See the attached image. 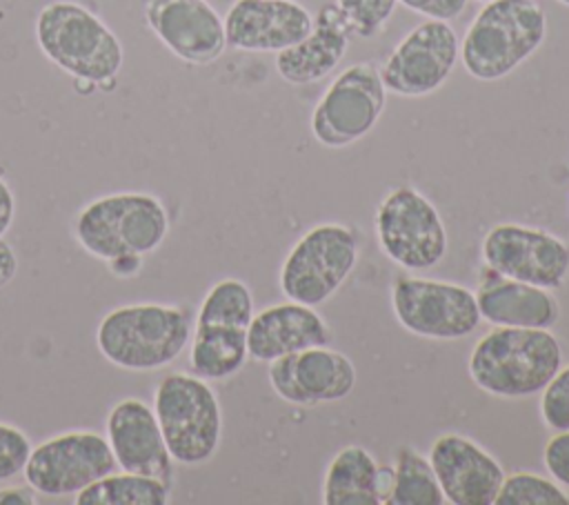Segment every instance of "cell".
Wrapping results in <instances>:
<instances>
[{
    "label": "cell",
    "instance_id": "cell-1",
    "mask_svg": "<svg viewBox=\"0 0 569 505\" xmlns=\"http://www.w3.org/2000/svg\"><path fill=\"white\" fill-rule=\"evenodd\" d=\"M562 365V347L549 329L493 327L471 349L469 378L500 398L542 392Z\"/></svg>",
    "mask_w": 569,
    "mask_h": 505
},
{
    "label": "cell",
    "instance_id": "cell-2",
    "mask_svg": "<svg viewBox=\"0 0 569 505\" xmlns=\"http://www.w3.org/2000/svg\"><path fill=\"white\" fill-rule=\"evenodd\" d=\"M191 318L182 307L136 303L111 309L96 329L100 354L127 372L171 365L191 340Z\"/></svg>",
    "mask_w": 569,
    "mask_h": 505
},
{
    "label": "cell",
    "instance_id": "cell-3",
    "mask_svg": "<svg viewBox=\"0 0 569 505\" xmlns=\"http://www.w3.org/2000/svg\"><path fill=\"white\" fill-rule=\"evenodd\" d=\"M36 42L56 67L89 85L113 82L124 60L118 36L93 11L71 0L40 9Z\"/></svg>",
    "mask_w": 569,
    "mask_h": 505
},
{
    "label": "cell",
    "instance_id": "cell-4",
    "mask_svg": "<svg viewBox=\"0 0 569 505\" xmlns=\"http://www.w3.org/2000/svg\"><path fill=\"white\" fill-rule=\"evenodd\" d=\"M547 18L536 0H489L469 24L460 60L476 80H500L545 42Z\"/></svg>",
    "mask_w": 569,
    "mask_h": 505
},
{
    "label": "cell",
    "instance_id": "cell-5",
    "mask_svg": "<svg viewBox=\"0 0 569 505\" xmlns=\"http://www.w3.org/2000/svg\"><path fill=\"white\" fill-rule=\"evenodd\" d=\"M167 234L169 214L162 200L142 191L100 196L87 202L73 220L78 245L104 263L124 254L147 256L162 245Z\"/></svg>",
    "mask_w": 569,
    "mask_h": 505
},
{
    "label": "cell",
    "instance_id": "cell-6",
    "mask_svg": "<svg viewBox=\"0 0 569 505\" xmlns=\"http://www.w3.org/2000/svg\"><path fill=\"white\" fill-rule=\"evenodd\" d=\"M153 414L173 463L200 465L218 452L222 412L204 378L182 372L164 376L153 392Z\"/></svg>",
    "mask_w": 569,
    "mask_h": 505
},
{
    "label": "cell",
    "instance_id": "cell-7",
    "mask_svg": "<svg viewBox=\"0 0 569 505\" xmlns=\"http://www.w3.org/2000/svg\"><path fill=\"white\" fill-rule=\"evenodd\" d=\"M356 263L353 231L340 222H322L291 247L282 260L278 285L284 298L316 307L342 287Z\"/></svg>",
    "mask_w": 569,
    "mask_h": 505
},
{
    "label": "cell",
    "instance_id": "cell-8",
    "mask_svg": "<svg viewBox=\"0 0 569 505\" xmlns=\"http://www.w3.org/2000/svg\"><path fill=\"white\" fill-rule=\"evenodd\" d=\"M382 254L402 269L436 267L447 254V229L436 205L413 187L391 189L376 209Z\"/></svg>",
    "mask_w": 569,
    "mask_h": 505
},
{
    "label": "cell",
    "instance_id": "cell-9",
    "mask_svg": "<svg viewBox=\"0 0 569 505\" xmlns=\"http://www.w3.org/2000/svg\"><path fill=\"white\" fill-rule=\"evenodd\" d=\"M391 309L409 334L436 340L465 338L482 320L471 289L436 278H396L391 285Z\"/></svg>",
    "mask_w": 569,
    "mask_h": 505
},
{
    "label": "cell",
    "instance_id": "cell-10",
    "mask_svg": "<svg viewBox=\"0 0 569 505\" xmlns=\"http://www.w3.org/2000/svg\"><path fill=\"white\" fill-rule=\"evenodd\" d=\"M116 469L107 436L87 429L62 432L31 447L22 469L27 485L42 496H76Z\"/></svg>",
    "mask_w": 569,
    "mask_h": 505
},
{
    "label": "cell",
    "instance_id": "cell-11",
    "mask_svg": "<svg viewBox=\"0 0 569 505\" xmlns=\"http://www.w3.org/2000/svg\"><path fill=\"white\" fill-rule=\"evenodd\" d=\"M387 102L380 71L356 62L340 71L311 113V131L325 147H345L367 136Z\"/></svg>",
    "mask_w": 569,
    "mask_h": 505
},
{
    "label": "cell",
    "instance_id": "cell-12",
    "mask_svg": "<svg viewBox=\"0 0 569 505\" xmlns=\"http://www.w3.org/2000/svg\"><path fill=\"white\" fill-rule=\"evenodd\" d=\"M485 265L511 280L556 289L569 274L567 242L540 227L520 222L493 225L482 238Z\"/></svg>",
    "mask_w": 569,
    "mask_h": 505
},
{
    "label": "cell",
    "instance_id": "cell-13",
    "mask_svg": "<svg viewBox=\"0 0 569 505\" xmlns=\"http://www.w3.org/2000/svg\"><path fill=\"white\" fill-rule=\"evenodd\" d=\"M460 56L458 36L447 20L413 27L387 56L380 78L387 91L418 98L436 91L451 76Z\"/></svg>",
    "mask_w": 569,
    "mask_h": 505
},
{
    "label": "cell",
    "instance_id": "cell-14",
    "mask_svg": "<svg viewBox=\"0 0 569 505\" xmlns=\"http://www.w3.org/2000/svg\"><path fill=\"white\" fill-rule=\"evenodd\" d=\"M271 389L289 405H320L347 398L356 387L351 358L329 345H313L269 363Z\"/></svg>",
    "mask_w": 569,
    "mask_h": 505
},
{
    "label": "cell",
    "instance_id": "cell-15",
    "mask_svg": "<svg viewBox=\"0 0 569 505\" xmlns=\"http://www.w3.org/2000/svg\"><path fill=\"white\" fill-rule=\"evenodd\" d=\"M429 463L451 505H493L502 485V465L476 440L462 434H442L431 443Z\"/></svg>",
    "mask_w": 569,
    "mask_h": 505
},
{
    "label": "cell",
    "instance_id": "cell-16",
    "mask_svg": "<svg viewBox=\"0 0 569 505\" xmlns=\"http://www.w3.org/2000/svg\"><path fill=\"white\" fill-rule=\"evenodd\" d=\"M144 20L173 56L191 65H209L227 47L224 22L207 0H149Z\"/></svg>",
    "mask_w": 569,
    "mask_h": 505
},
{
    "label": "cell",
    "instance_id": "cell-17",
    "mask_svg": "<svg viewBox=\"0 0 569 505\" xmlns=\"http://www.w3.org/2000/svg\"><path fill=\"white\" fill-rule=\"evenodd\" d=\"M104 427L107 443L122 472L151 476L171 485L173 458L151 405L140 398H122L109 409Z\"/></svg>",
    "mask_w": 569,
    "mask_h": 505
},
{
    "label": "cell",
    "instance_id": "cell-18",
    "mask_svg": "<svg viewBox=\"0 0 569 505\" xmlns=\"http://www.w3.org/2000/svg\"><path fill=\"white\" fill-rule=\"evenodd\" d=\"M227 44L240 51H282L313 27L296 0H236L224 16Z\"/></svg>",
    "mask_w": 569,
    "mask_h": 505
},
{
    "label": "cell",
    "instance_id": "cell-19",
    "mask_svg": "<svg viewBox=\"0 0 569 505\" xmlns=\"http://www.w3.org/2000/svg\"><path fill=\"white\" fill-rule=\"evenodd\" d=\"M329 343L331 329L322 316L311 305L296 300L260 309L247 327L249 358L260 363H271L291 351Z\"/></svg>",
    "mask_w": 569,
    "mask_h": 505
},
{
    "label": "cell",
    "instance_id": "cell-20",
    "mask_svg": "<svg viewBox=\"0 0 569 505\" xmlns=\"http://www.w3.org/2000/svg\"><path fill=\"white\" fill-rule=\"evenodd\" d=\"M349 31L351 27L338 4L320 7L311 31L300 42L276 53L278 73L291 85L322 80L345 58Z\"/></svg>",
    "mask_w": 569,
    "mask_h": 505
},
{
    "label": "cell",
    "instance_id": "cell-21",
    "mask_svg": "<svg viewBox=\"0 0 569 505\" xmlns=\"http://www.w3.org/2000/svg\"><path fill=\"white\" fill-rule=\"evenodd\" d=\"M480 318L496 327L551 329L560 318L553 294L545 287L520 283L496 274L476 291Z\"/></svg>",
    "mask_w": 569,
    "mask_h": 505
},
{
    "label": "cell",
    "instance_id": "cell-22",
    "mask_svg": "<svg viewBox=\"0 0 569 505\" xmlns=\"http://www.w3.org/2000/svg\"><path fill=\"white\" fill-rule=\"evenodd\" d=\"M380 465L360 445L342 447L329 463L322 483L325 505H382Z\"/></svg>",
    "mask_w": 569,
    "mask_h": 505
},
{
    "label": "cell",
    "instance_id": "cell-23",
    "mask_svg": "<svg viewBox=\"0 0 569 505\" xmlns=\"http://www.w3.org/2000/svg\"><path fill=\"white\" fill-rule=\"evenodd\" d=\"M189 343L191 369L204 380H224L242 369L249 358L247 329L240 327L196 325Z\"/></svg>",
    "mask_w": 569,
    "mask_h": 505
},
{
    "label": "cell",
    "instance_id": "cell-24",
    "mask_svg": "<svg viewBox=\"0 0 569 505\" xmlns=\"http://www.w3.org/2000/svg\"><path fill=\"white\" fill-rule=\"evenodd\" d=\"M171 485L142 474H107L76 494V505H167Z\"/></svg>",
    "mask_w": 569,
    "mask_h": 505
},
{
    "label": "cell",
    "instance_id": "cell-25",
    "mask_svg": "<svg viewBox=\"0 0 569 505\" xmlns=\"http://www.w3.org/2000/svg\"><path fill=\"white\" fill-rule=\"evenodd\" d=\"M389 505H442L445 494L433 474L429 458L413 447H400L396 452L393 485L387 498Z\"/></svg>",
    "mask_w": 569,
    "mask_h": 505
},
{
    "label": "cell",
    "instance_id": "cell-26",
    "mask_svg": "<svg viewBox=\"0 0 569 505\" xmlns=\"http://www.w3.org/2000/svg\"><path fill=\"white\" fill-rule=\"evenodd\" d=\"M253 318L251 289L238 278L218 280L202 298L196 325H220L247 329Z\"/></svg>",
    "mask_w": 569,
    "mask_h": 505
},
{
    "label": "cell",
    "instance_id": "cell-27",
    "mask_svg": "<svg viewBox=\"0 0 569 505\" xmlns=\"http://www.w3.org/2000/svg\"><path fill=\"white\" fill-rule=\"evenodd\" d=\"M493 505H569V494L536 472L505 474Z\"/></svg>",
    "mask_w": 569,
    "mask_h": 505
},
{
    "label": "cell",
    "instance_id": "cell-28",
    "mask_svg": "<svg viewBox=\"0 0 569 505\" xmlns=\"http://www.w3.org/2000/svg\"><path fill=\"white\" fill-rule=\"evenodd\" d=\"M398 0H336L345 13L351 31L358 36H373L393 13Z\"/></svg>",
    "mask_w": 569,
    "mask_h": 505
},
{
    "label": "cell",
    "instance_id": "cell-29",
    "mask_svg": "<svg viewBox=\"0 0 569 505\" xmlns=\"http://www.w3.org/2000/svg\"><path fill=\"white\" fill-rule=\"evenodd\" d=\"M540 416L553 432L569 429V365H560L553 378L542 387Z\"/></svg>",
    "mask_w": 569,
    "mask_h": 505
},
{
    "label": "cell",
    "instance_id": "cell-30",
    "mask_svg": "<svg viewBox=\"0 0 569 505\" xmlns=\"http://www.w3.org/2000/svg\"><path fill=\"white\" fill-rule=\"evenodd\" d=\"M31 454L29 436L16 425L0 423V483L22 474Z\"/></svg>",
    "mask_w": 569,
    "mask_h": 505
},
{
    "label": "cell",
    "instance_id": "cell-31",
    "mask_svg": "<svg viewBox=\"0 0 569 505\" xmlns=\"http://www.w3.org/2000/svg\"><path fill=\"white\" fill-rule=\"evenodd\" d=\"M542 461L547 472L560 483L569 487V429L556 432L545 449H542Z\"/></svg>",
    "mask_w": 569,
    "mask_h": 505
},
{
    "label": "cell",
    "instance_id": "cell-32",
    "mask_svg": "<svg viewBox=\"0 0 569 505\" xmlns=\"http://www.w3.org/2000/svg\"><path fill=\"white\" fill-rule=\"evenodd\" d=\"M398 2L416 13L433 18V20L458 18L467 7V0H398Z\"/></svg>",
    "mask_w": 569,
    "mask_h": 505
},
{
    "label": "cell",
    "instance_id": "cell-33",
    "mask_svg": "<svg viewBox=\"0 0 569 505\" xmlns=\"http://www.w3.org/2000/svg\"><path fill=\"white\" fill-rule=\"evenodd\" d=\"M13 218H16V196L7 185V180L0 176V240L9 231Z\"/></svg>",
    "mask_w": 569,
    "mask_h": 505
},
{
    "label": "cell",
    "instance_id": "cell-34",
    "mask_svg": "<svg viewBox=\"0 0 569 505\" xmlns=\"http://www.w3.org/2000/svg\"><path fill=\"white\" fill-rule=\"evenodd\" d=\"M107 265H109L113 276H118V278H133L142 269V256L124 254V256L107 260Z\"/></svg>",
    "mask_w": 569,
    "mask_h": 505
},
{
    "label": "cell",
    "instance_id": "cell-35",
    "mask_svg": "<svg viewBox=\"0 0 569 505\" xmlns=\"http://www.w3.org/2000/svg\"><path fill=\"white\" fill-rule=\"evenodd\" d=\"M16 274H18V256L11 249V245L2 238L0 240V289L7 287Z\"/></svg>",
    "mask_w": 569,
    "mask_h": 505
},
{
    "label": "cell",
    "instance_id": "cell-36",
    "mask_svg": "<svg viewBox=\"0 0 569 505\" xmlns=\"http://www.w3.org/2000/svg\"><path fill=\"white\" fill-rule=\"evenodd\" d=\"M36 503V492L27 487H0V505H33Z\"/></svg>",
    "mask_w": 569,
    "mask_h": 505
},
{
    "label": "cell",
    "instance_id": "cell-37",
    "mask_svg": "<svg viewBox=\"0 0 569 505\" xmlns=\"http://www.w3.org/2000/svg\"><path fill=\"white\" fill-rule=\"evenodd\" d=\"M558 2H560V4H567V7H569V0H558Z\"/></svg>",
    "mask_w": 569,
    "mask_h": 505
},
{
    "label": "cell",
    "instance_id": "cell-38",
    "mask_svg": "<svg viewBox=\"0 0 569 505\" xmlns=\"http://www.w3.org/2000/svg\"><path fill=\"white\" fill-rule=\"evenodd\" d=\"M482 2H489V0H482Z\"/></svg>",
    "mask_w": 569,
    "mask_h": 505
}]
</instances>
